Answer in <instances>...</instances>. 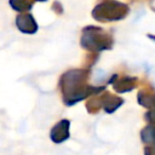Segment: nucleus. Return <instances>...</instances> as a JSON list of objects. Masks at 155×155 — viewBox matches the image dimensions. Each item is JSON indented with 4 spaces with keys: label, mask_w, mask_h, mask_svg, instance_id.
<instances>
[{
    "label": "nucleus",
    "mask_w": 155,
    "mask_h": 155,
    "mask_svg": "<svg viewBox=\"0 0 155 155\" xmlns=\"http://www.w3.org/2000/svg\"><path fill=\"white\" fill-rule=\"evenodd\" d=\"M113 45V38L104 33L101 28L88 27L84 29L81 36V46L88 50H108Z\"/></svg>",
    "instance_id": "nucleus-1"
},
{
    "label": "nucleus",
    "mask_w": 155,
    "mask_h": 155,
    "mask_svg": "<svg viewBox=\"0 0 155 155\" xmlns=\"http://www.w3.org/2000/svg\"><path fill=\"white\" fill-rule=\"evenodd\" d=\"M127 12L128 7L125 4L110 0L97 5L92 11V16L97 21H119L124 18Z\"/></svg>",
    "instance_id": "nucleus-2"
},
{
    "label": "nucleus",
    "mask_w": 155,
    "mask_h": 155,
    "mask_svg": "<svg viewBox=\"0 0 155 155\" xmlns=\"http://www.w3.org/2000/svg\"><path fill=\"white\" fill-rule=\"evenodd\" d=\"M16 25L21 31L27 33V34H33L38 30V24H36L34 17L29 13L19 15L16 18Z\"/></svg>",
    "instance_id": "nucleus-3"
},
{
    "label": "nucleus",
    "mask_w": 155,
    "mask_h": 155,
    "mask_svg": "<svg viewBox=\"0 0 155 155\" xmlns=\"http://www.w3.org/2000/svg\"><path fill=\"white\" fill-rule=\"evenodd\" d=\"M137 79L136 78H122V79H119V81L114 85L115 86V90L119 91V92H125V91H130L133 88L134 84H136Z\"/></svg>",
    "instance_id": "nucleus-4"
},
{
    "label": "nucleus",
    "mask_w": 155,
    "mask_h": 155,
    "mask_svg": "<svg viewBox=\"0 0 155 155\" xmlns=\"http://www.w3.org/2000/svg\"><path fill=\"white\" fill-rule=\"evenodd\" d=\"M10 5L16 11L22 12V11L30 10L33 6V1L31 0H10Z\"/></svg>",
    "instance_id": "nucleus-5"
},
{
    "label": "nucleus",
    "mask_w": 155,
    "mask_h": 155,
    "mask_svg": "<svg viewBox=\"0 0 155 155\" xmlns=\"http://www.w3.org/2000/svg\"><path fill=\"white\" fill-rule=\"evenodd\" d=\"M36 1H46V0H36Z\"/></svg>",
    "instance_id": "nucleus-6"
}]
</instances>
